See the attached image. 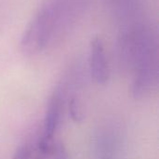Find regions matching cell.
I'll list each match as a JSON object with an SVG mask.
<instances>
[{
  "label": "cell",
  "mask_w": 159,
  "mask_h": 159,
  "mask_svg": "<svg viewBox=\"0 0 159 159\" xmlns=\"http://www.w3.org/2000/svg\"><path fill=\"white\" fill-rule=\"evenodd\" d=\"M89 62L90 73L94 80L101 85L106 84L110 77V69L104 45L101 37H93L90 41Z\"/></svg>",
  "instance_id": "277c9868"
},
{
  "label": "cell",
  "mask_w": 159,
  "mask_h": 159,
  "mask_svg": "<svg viewBox=\"0 0 159 159\" xmlns=\"http://www.w3.org/2000/svg\"><path fill=\"white\" fill-rule=\"evenodd\" d=\"M159 78L158 61L143 65L135 70L132 94L135 99L149 95L157 86Z\"/></svg>",
  "instance_id": "5b68a950"
},
{
  "label": "cell",
  "mask_w": 159,
  "mask_h": 159,
  "mask_svg": "<svg viewBox=\"0 0 159 159\" xmlns=\"http://www.w3.org/2000/svg\"><path fill=\"white\" fill-rule=\"evenodd\" d=\"M37 155V146L36 144H22L19 146L14 155L12 159H35Z\"/></svg>",
  "instance_id": "52a82bcc"
},
{
  "label": "cell",
  "mask_w": 159,
  "mask_h": 159,
  "mask_svg": "<svg viewBox=\"0 0 159 159\" xmlns=\"http://www.w3.org/2000/svg\"><path fill=\"white\" fill-rule=\"evenodd\" d=\"M157 39L154 33L144 27H136L128 32L120 42L123 59L135 70L158 61Z\"/></svg>",
  "instance_id": "7a4b0ae2"
},
{
  "label": "cell",
  "mask_w": 159,
  "mask_h": 159,
  "mask_svg": "<svg viewBox=\"0 0 159 159\" xmlns=\"http://www.w3.org/2000/svg\"><path fill=\"white\" fill-rule=\"evenodd\" d=\"M74 0H47L35 12L20 40L21 51L36 55L45 50L72 16Z\"/></svg>",
  "instance_id": "6da1fadb"
},
{
  "label": "cell",
  "mask_w": 159,
  "mask_h": 159,
  "mask_svg": "<svg viewBox=\"0 0 159 159\" xmlns=\"http://www.w3.org/2000/svg\"><path fill=\"white\" fill-rule=\"evenodd\" d=\"M35 159H68V155L65 147L61 143L53 142L46 148L40 149L37 147Z\"/></svg>",
  "instance_id": "8992f818"
},
{
  "label": "cell",
  "mask_w": 159,
  "mask_h": 159,
  "mask_svg": "<svg viewBox=\"0 0 159 159\" xmlns=\"http://www.w3.org/2000/svg\"><path fill=\"white\" fill-rule=\"evenodd\" d=\"M69 113L75 122H81L84 119L82 103L76 97L71 98L69 102Z\"/></svg>",
  "instance_id": "ba28073f"
},
{
  "label": "cell",
  "mask_w": 159,
  "mask_h": 159,
  "mask_svg": "<svg viewBox=\"0 0 159 159\" xmlns=\"http://www.w3.org/2000/svg\"><path fill=\"white\" fill-rule=\"evenodd\" d=\"M61 115V97L59 91L51 96L44 117L42 134L36 143L38 148L43 149L54 142V134L59 127Z\"/></svg>",
  "instance_id": "3957f363"
}]
</instances>
